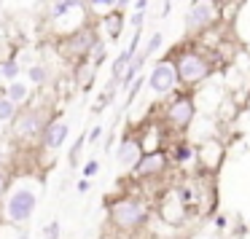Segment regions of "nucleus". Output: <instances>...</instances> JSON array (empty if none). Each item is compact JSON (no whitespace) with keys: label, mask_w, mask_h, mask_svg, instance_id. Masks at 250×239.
Instances as JSON below:
<instances>
[{"label":"nucleus","mask_w":250,"mask_h":239,"mask_svg":"<svg viewBox=\"0 0 250 239\" xmlns=\"http://www.w3.org/2000/svg\"><path fill=\"white\" fill-rule=\"evenodd\" d=\"M27 76H30V81L35 83V86H41V83H46V78H49V73H46V67H41V65H33L27 70Z\"/></svg>","instance_id":"nucleus-14"},{"label":"nucleus","mask_w":250,"mask_h":239,"mask_svg":"<svg viewBox=\"0 0 250 239\" xmlns=\"http://www.w3.org/2000/svg\"><path fill=\"white\" fill-rule=\"evenodd\" d=\"M116 159H119L121 164H135V161H137V145H135L132 140L121 142V148H119V153H116Z\"/></svg>","instance_id":"nucleus-9"},{"label":"nucleus","mask_w":250,"mask_h":239,"mask_svg":"<svg viewBox=\"0 0 250 239\" xmlns=\"http://www.w3.org/2000/svg\"><path fill=\"white\" fill-rule=\"evenodd\" d=\"M14 116V100L8 97H0V121H6Z\"/></svg>","instance_id":"nucleus-15"},{"label":"nucleus","mask_w":250,"mask_h":239,"mask_svg":"<svg viewBox=\"0 0 250 239\" xmlns=\"http://www.w3.org/2000/svg\"><path fill=\"white\" fill-rule=\"evenodd\" d=\"M19 135H35L38 132V113H27L24 119H19V124L14 126Z\"/></svg>","instance_id":"nucleus-10"},{"label":"nucleus","mask_w":250,"mask_h":239,"mask_svg":"<svg viewBox=\"0 0 250 239\" xmlns=\"http://www.w3.org/2000/svg\"><path fill=\"white\" fill-rule=\"evenodd\" d=\"M191 116H194V108H191L188 100H180V102H175L172 108H169V119L178 126H186L191 121Z\"/></svg>","instance_id":"nucleus-7"},{"label":"nucleus","mask_w":250,"mask_h":239,"mask_svg":"<svg viewBox=\"0 0 250 239\" xmlns=\"http://www.w3.org/2000/svg\"><path fill=\"white\" fill-rule=\"evenodd\" d=\"M132 24H135V30H140V24H143V11L132 17Z\"/></svg>","instance_id":"nucleus-21"},{"label":"nucleus","mask_w":250,"mask_h":239,"mask_svg":"<svg viewBox=\"0 0 250 239\" xmlns=\"http://www.w3.org/2000/svg\"><path fill=\"white\" fill-rule=\"evenodd\" d=\"M113 220L124 228L135 226V223L143 220V207L135 204V201H121V204L113 207Z\"/></svg>","instance_id":"nucleus-3"},{"label":"nucleus","mask_w":250,"mask_h":239,"mask_svg":"<svg viewBox=\"0 0 250 239\" xmlns=\"http://www.w3.org/2000/svg\"><path fill=\"white\" fill-rule=\"evenodd\" d=\"M162 164H164V159H162V156H148V159H143V161L137 164V172H140V175L159 172V169H162Z\"/></svg>","instance_id":"nucleus-11"},{"label":"nucleus","mask_w":250,"mask_h":239,"mask_svg":"<svg viewBox=\"0 0 250 239\" xmlns=\"http://www.w3.org/2000/svg\"><path fill=\"white\" fill-rule=\"evenodd\" d=\"M35 204H38V199H35V191L33 188H17L11 196H8V204H6L8 220L27 223L30 218H33Z\"/></svg>","instance_id":"nucleus-1"},{"label":"nucleus","mask_w":250,"mask_h":239,"mask_svg":"<svg viewBox=\"0 0 250 239\" xmlns=\"http://www.w3.org/2000/svg\"><path fill=\"white\" fill-rule=\"evenodd\" d=\"M175 81H178V76H175V70L169 65H156L151 73V78H148V86H151V92L156 94H167L169 89L175 86Z\"/></svg>","instance_id":"nucleus-2"},{"label":"nucleus","mask_w":250,"mask_h":239,"mask_svg":"<svg viewBox=\"0 0 250 239\" xmlns=\"http://www.w3.org/2000/svg\"><path fill=\"white\" fill-rule=\"evenodd\" d=\"M126 3H129V0H119V3H116V6H126Z\"/></svg>","instance_id":"nucleus-25"},{"label":"nucleus","mask_w":250,"mask_h":239,"mask_svg":"<svg viewBox=\"0 0 250 239\" xmlns=\"http://www.w3.org/2000/svg\"><path fill=\"white\" fill-rule=\"evenodd\" d=\"M159 46H162V33H156V35H153V38H151V43H148L146 54H153V51H156Z\"/></svg>","instance_id":"nucleus-16"},{"label":"nucleus","mask_w":250,"mask_h":239,"mask_svg":"<svg viewBox=\"0 0 250 239\" xmlns=\"http://www.w3.org/2000/svg\"><path fill=\"white\" fill-rule=\"evenodd\" d=\"M100 135H103V129H100V126H94V129H92V135H89V137H92V142H94V140H97V137H100Z\"/></svg>","instance_id":"nucleus-22"},{"label":"nucleus","mask_w":250,"mask_h":239,"mask_svg":"<svg viewBox=\"0 0 250 239\" xmlns=\"http://www.w3.org/2000/svg\"><path fill=\"white\" fill-rule=\"evenodd\" d=\"M119 0H92V6H97V8H110V6H116Z\"/></svg>","instance_id":"nucleus-20"},{"label":"nucleus","mask_w":250,"mask_h":239,"mask_svg":"<svg viewBox=\"0 0 250 239\" xmlns=\"http://www.w3.org/2000/svg\"><path fill=\"white\" fill-rule=\"evenodd\" d=\"M97 169H100L97 161H89L86 167H83V175H86V178H94V175H97Z\"/></svg>","instance_id":"nucleus-19"},{"label":"nucleus","mask_w":250,"mask_h":239,"mask_svg":"<svg viewBox=\"0 0 250 239\" xmlns=\"http://www.w3.org/2000/svg\"><path fill=\"white\" fill-rule=\"evenodd\" d=\"M0 73H3V78H6V81H17V76H19V62H17V60H6L3 65H0Z\"/></svg>","instance_id":"nucleus-13"},{"label":"nucleus","mask_w":250,"mask_h":239,"mask_svg":"<svg viewBox=\"0 0 250 239\" xmlns=\"http://www.w3.org/2000/svg\"><path fill=\"white\" fill-rule=\"evenodd\" d=\"M78 191H81V194H83V191H89V180H81V183H78Z\"/></svg>","instance_id":"nucleus-23"},{"label":"nucleus","mask_w":250,"mask_h":239,"mask_svg":"<svg viewBox=\"0 0 250 239\" xmlns=\"http://www.w3.org/2000/svg\"><path fill=\"white\" fill-rule=\"evenodd\" d=\"M178 73H180L183 81H199V78L207 73V67H205V62H202L199 57H183L180 65H178Z\"/></svg>","instance_id":"nucleus-5"},{"label":"nucleus","mask_w":250,"mask_h":239,"mask_svg":"<svg viewBox=\"0 0 250 239\" xmlns=\"http://www.w3.org/2000/svg\"><path fill=\"white\" fill-rule=\"evenodd\" d=\"M65 137H67V124L65 121H54V124H49V129H46L43 142H46V148H60L62 142H65Z\"/></svg>","instance_id":"nucleus-6"},{"label":"nucleus","mask_w":250,"mask_h":239,"mask_svg":"<svg viewBox=\"0 0 250 239\" xmlns=\"http://www.w3.org/2000/svg\"><path fill=\"white\" fill-rule=\"evenodd\" d=\"M60 237V223H49L46 226V239H57Z\"/></svg>","instance_id":"nucleus-18"},{"label":"nucleus","mask_w":250,"mask_h":239,"mask_svg":"<svg viewBox=\"0 0 250 239\" xmlns=\"http://www.w3.org/2000/svg\"><path fill=\"white\" fill-rule=\"evenodd\" d=\"M132 54H135V51H121L119 57H116V62H113V81H119V78H124L126 76V70H129L132 67Z\"/></svg>","instance_id":"nucleus-8"},{"label":"nucleus","mask_w":250,"mask_h":239,"mask_svg":"<svg viewBox=\"0 0 250 239\" xmlns=\"http://www.w3.org/2000/svg\"><path fill=\"white\" fill-rule=\"evenodd\" d=\"M119 27H121L119 17H110L108 19V30H110V35H113V40H116V35H119Z\"/></svg>","instance_id":"nucleus-17"},{"label":"nucleus","mask_w":250,"mask_h":239,"mask_svg":"<svg viewBox=\"0 0 250 239\" xmlns=\"http://www.w3.org/2000/svg\"><path fill=\"white\" fill-rule=\"evenodd\" d=\"M3 188H6V180L0 178V196H3Z\"/></svg>","instance_id":"nucleus-24"},{"label":"nucleus","mask_w":250,"mask_h":239,"mask_svg":"<svg viewBox=\"0 0 250 239\" xmlns=\"http://www.w3.org/2000/svg\"><path fill=\"white\" fill-rule=\"evenodd\" d=\"M212 17H215V11H212L210 0H196L194 6H191L188 19H186V22H188L191 30H196V27H205V24H210Z\"/></svg>","instance_id":"nucleus-4"},{"label":"nucleus","mask_w":250,"mask_h":239,"mask_svg":"<svg viewBox=\"0 0 250 239\" xmlns=\"http://www.w3.org/2000/svg\"><path fill=\"white\" fill-rule=\"evenodd\" d=\"M6 92H8V100H14V102H22V100L27 97V86H24L22 81H11Z\"/></svg>","instance_id":"nucleus-12"}]
</instances>
